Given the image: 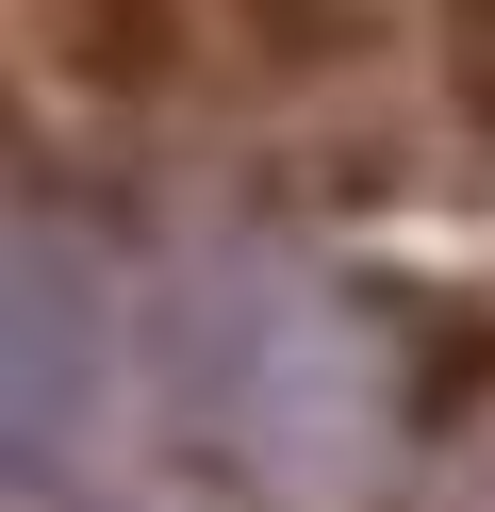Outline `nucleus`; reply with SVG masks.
Returning <instances> with one entry per match:
<instances>
[{
  "label": "nucleus",
  "instance_id": "f257e3e1",
  "mask_svg": "<svg viewBox=\"0 0 495 512\" xmlns=\"http://www.w3.org/2000/svg\"><path fill=\"white\" fill-rule=\"evenodd\" d=\"M396 50V0H198V67L231 100H347Z\"/></svg>",
  "mask_w": 495,
  "mask_h": 512
},
{
  "label": "nucleus",
  "instance_id": "f03ea898",
  "mask_svg": "<svg viewBox=\"0 0 495 512\" xmlns=\"http://www.w3.org/2000/svg\"><path fill=\"white\" fill-rule=\"evenodd\" d=\"M33 50H50V83H83L99 116H149L198 83V0H17Z\"/></svg>",
  "mask_w": 495,
  "mask_h": 512
},
{
  "label": "nucleus",
  "instance_id": "7ed1b4c3",
  "mask_svg": "<svg viewBox=\"0 0 495 512\" xmlns=\"http://www.w3.org/2000/svg\"><path fill=\"white\" fill-rule=\"evenodd\" d=\"M429 50H446V100H462V133L495 166V0H429Z\"/></svg>",
  "mask_w": 495,
  "mask_h": 512
}]
</instances>
